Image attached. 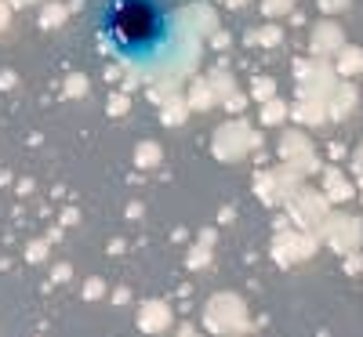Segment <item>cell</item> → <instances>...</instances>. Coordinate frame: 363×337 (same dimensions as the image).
<instances>
[{
    "mask_svg": "<svg viewBox=\"0 0 363 337\" xmlns=\"http://www.w3.org/2000/svg\"><path fill=\"white\" fill-rule=\"evenodd\" d=\"M102 40L128 62H149L171 40V15L164 0H106Z\"/></svg>",
    "mask_w": 363,
    "mask_h": 337,
    "instance_id": "obj_1",
    "label": "cell"
}]
</instances>
